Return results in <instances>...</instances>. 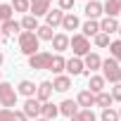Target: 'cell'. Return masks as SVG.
<instances>
[{
    "mask_svg": "<svg viewBox=\"0 0 121 121\" xmlns=\"http://www.w3.org/2000/svg\"><path fill=\"white\" fill-rule=\"evenodd\" d=\"M19 52L26 55V57L40 52V40H38L36 31H22L19 33Z\"/></svg>",
    "mask_w": 121,
    "mask_h": 121,
    "instance_id": "1",
    "label": "cell"
},
{
    "mask_svg": "<svg viewBox=\"0 0 121 121\" xmlns=\"http://www.w3.org/2000/svg\"><path fill=\"white\" fill-rule=\"evenodd\" d=\"M102 78L104 81H109V83H121V67H119V62L116 59H112V57H107V59H102Z\"/></svg>",
    "mask_w": 121,
    "mask_h": 121,
    "instance_id": "2",
    "label": "cell"
},
{
    "mask_svg": "<svg viewBox=\"0 0 121 121\" xmlns=\"http://www.w3.org/2000/svg\"><path fill=\"white\" fill-rule=\"evenodd\" d=\"M0 104H3V109H12L17 104V90L12 83L0 81Z\"/></svg>",
    "mask_w": 121,
    "mask_h": 121,
    "instance_id": "3",
    "label": "cell"
},
{
    "mask_svg": "<svg viewBox=\"0 0 121 121\" xmlns=\"http://www.w3.org/2000/svg\"><path fill=\"white\" fill-rule=\"evenodd\" d=\"M69 48L74 50V57H86V55L90 52V40H88L86 36L76 33V36L69 38Z\"/></svg>",
    "mask_w": 121,
    "mask_h": 121,
    "instance_id": "4",
    "label": "cell"
},
{
    "mask_svg": "<svg viewBox=\"0 0 121 121\" xmlns=\"http://www.w3.org/2000/svg\"><path fill=\"white\" fill-rule=\"evenodd\" d=\"M50 59H52V52H36V55H31L29 57V67L31 69H38V71H43V69H48L50 67Z\"/></svg>",
    "mask_w": 121,
    "mask_h": 121,
    "instance_id": "5",
    "label": "cell"
},
{
    "mask_svg": "<svg viewBox=\"0 0 121 121\" xmlns=\"http://www.w3.org/2000/svg\"><path fill=\"white\" fill-rule=\"evenodd\" d=\"M100 67H102V57H100L97 52H88V55L83 57V74H86V76H93Z\"/></svg>",
    "mask_w": 121,
    "mask_h": 121,
    "instance_id": "6",
    "label": "cell"
},
{
    "mask_svg": "<svg viewBox=\"0 0 121 121\" xmlns=\"http://www.w3.org/2000/svg\"><path fill=\"white\" fill-rule=\"evenodd\" d=\"M29 12L38 19L50 12V0H29Z\"/></svg>",
    "mask_w": 121,
    "mask_h": 121,
    "instance_id": "7",
    "label": "cell"
},
{
    "mask_svg": "<svg viewBox=\"0 0 121 121\" xmlns=\"http://www.w3.org/2000/svg\"><path fill=\"white\" fill-rule=\"evenodd\" d=\"M40 102L36 100V97H26V102H24V107H22V112L26 114V119H38L40 116Z\"/></svg>",
    "mask_w": 121,
    "mask_h": 121,
    "instance_id": "8",
    "label": "cell"
},
{
    "mask_svg": "<svg viewBox=\"0 0 121 121\" xmlns=\"http://www.w3.org/2000/svg\"><path fill=\"white\" fill-rule=\"evenodd\" d=\"M50 97H52V81L38 83V86H36V100L43 104V102H50Z\"/></svg>",
    "mask_w": 121,
    "mask_h": 121,
    "instance_id": "9",
    "label": "cell"
},
{
    "mask_svg": "<svg viewBox=\"0 0 121 121\" xmlns=\"http://www.w3.org/2000/svg\"><path fill=\"white\" fill-rule=\"evenodd\" d=\"M50 43H52L55 55H62L64 50H69V36H67V33H55Z\"/></svg>",
    "mask_w": 121,
    "mask_h": 121,
    "instance_id": "10",
    "label": "cell"
},
{
    "mask_svg": "<svg viewBox=\"0 0 121 121\" xmlns=\"http://www.w3.org/2000/svg\"><path fill=\"white\" fill-rule=\"evenodd\" d=\"M76 104H78V109H90V107H95V95L86 88V90H81V93H78Z\"/></svg>",
    "mask_w": 121,
    "mask_h": 121,
    "instance_id": "11",
    "label": "cell"
},
{
    "mask_svg": "<svg viewBox=\"0 0 121 121\" xmlns=\"http://www.w3.org/2000/svg\"><path fill=\"white\" fill-rule=\"evenodd\" d=\"M64 71H69V76L83 74V59H81V57H69L67 64H64Z\"/></svg>",
    "mask_w": 121,
    "mask_h": 121,
    "instance_id": "12",
    "label": "cell"
},
{
    "mask_svg": "<svg viewBox=\"0 0 121 121\" xmlns=\"http://www.w3.org/2000/svg\"><path fill=\"white\" fill-rule=\"evenodd\" d=\"M57 107H59V114H62V116H69V119L78 114V104H76V100H62Z\"/></svg>",
    "mask_w": 121,
    "mask_h": 121,
    "instance_id": "13",
    "label": "cell"
},
{
    "mask_svg": "<svg viewBox=\"0 0 121 121\" xmlns=\"http://www.w3.org/2000/svg\"><path fill=\"white\" fill-rule=\"evenodd\" d=\"M62 19H64V12L62 10H50L48 14H45V26H50V29H55V26H62Z\"/></svg>",
    "mask_w": 121,
    "mask_h": 121,
    "instance_id": "14",
    "label": "cell"
},
{
    "mask_svg": "<svg viewBox=\"0 0 121 121\" xmlns=\"http://www.w3.org/2000/svg\"><path fill=\"white\" fill-rule=\"evenodd\" d=\"M83 12H86L88 19H95V22L100 19V14H104V12H102V3H97V0H90V3H86V10H83Z\"/></svg>",
    "mask_w": 121,
    "mask_h": 121,
    "instance_id": "15",
    "label": "cell"
},
{
    "mask_svg": "<svg viewBox=\"0 0 121 121\" xmlns=\"http://www.w3.org/2000/svg\"><path fill=\"white\" fill-rule=\"evenodd\" d=\"M69 88H71V76H64V74L55 76V81H52V90H57V93H67Z\"/></svg>",
    "mask_w": 121,
    "mask_h": 121,
    "instance_id": "16",
    "label": "cell"
},
{
    "mask_svg": "<svg viewBox=\"0 0 121 121\" xmlns=\"http://www.w3.org/2000/svg\"><path fill=\"white\" fill-rule=\"evenodd\" d=\"M100 33V22H95V19H88L86 24H81V36H86V38H95Z\"/></svg>",
    "mask_w": 121,
    "mask_h": 121,
    "instance_id": "17",
    "label": "cell"
},
{
    "mask_svg": "<svg viewBox=\"0 0 121 121\" xmlns=\"http://www.w3.org/2000/svg\"><path fill=\"white\" fill-rule=\"evenodd\" d=\"M104 78L102 76H97V74H93V76H88V90L93 93V95H97V93H102L104 90Z\"/></svg>",
    "mask_w": 121,
    "mask_h": 121,
    "instance_id": "18",
    "label": "cell"
},
{
    "mask_svg": "<svg viewBox=\"0 0 121 121\" xmlns=\"http://www.w3.org/2000/svg\"><path fill=\"white\" fill-rule=\"evenodd\" d=\"M102 12L107 14V17H119L121 14V0H107V3L102 5Z\"/></svg>",
    "mask_w": 121,
    "mask_h": 121,
    "instance_id": "19",
    "label": "cell"
},
{
    "mask_svg": "<svg viewBox=\"0 0 121 121\" xmlns=\"http://www.w3.org/2000/svg\"><path fill=\"white\" fill-rule=\"evenodd\" d=\"M64 64H67V59L62 57V55H52V59H50V67H48V71H52L55 76H59L64 71Z\"/></svg>",
    "mask_w": 121,
    "mask_h": 121,
    "instance_id": "20",
    "label": "cell"
},
{
    "mask_svg": "<svg viewBox=\"0 0 121 121\" xmlns=\"http://www.w3.org/2000/svg\"><path fill=\"white\" fill-rule=\"evenodd\" d=\"M0 33L3 36H17V33H22V26H19V22L7 19L5 24H0Z\"/></svg>",
    "mask_w": 121,
    "mask_h": 121,
    "instance_id": "21",
    "label": "cell"
},
{
    "mask_svg": "<svg viewBox=\"0 0 121 121\" xmlns=\"http://www.w3.org/2000/svg\"><path fill=\"white\" fill-rule=\"evenodd\" d=\"M119 31V22L114 19V17H104L102 22H100V33H116Z\"/></svg>",
    "mask_w": 121,
    "mask_h": 121,
    "instance_id": "22",
    "label": "cell"
},
{
    "mask_svg": "<svg viewBox=\"0 0 121 121\" xmlns=\"http://www.w3.org/2000/svg\"><path fill=\"white\" fill-rule=\"evenodd\" d=\"M17 95H24V97H36V86H33V81H19V86H17Z\"/></svg>",
    "mask_w": 121,
    "mask_h": 121,
    "instance_id": "23",
    "label": "cell"
},
{
    "mask_svg": "<svg viewBox=\"0 0 121 121\" xmlns=\"http://www.w3.org/2000/svg\"><path fill=\"white\" fill-rule=\"evenodd\" d=\"M78 26H81L78 17H76L74 12H67V14H64V19H62V29H64V31H76Z\"/></svg>",
    "mask_w": 121,
    "mask_h": 121,
    "instance_id": "24",
    "label": "cell"
},
{
    "mask_svg": "<svg viewBox=\"0 0 121 121\" xmlns=\"http://www.w3.org/2000/svg\"><path fill=\"white\" fill-rule=\"evenodd\" d=\"M57 114H59V107H57L55 102H43V107H40V116H43V119L52 121Z\"/></svg>",
    "mask_w": 121,
    "mask_h": 121,
    "instance_id": "25",
    "label": "cell"
},
{
    "mask_svg": "<svg viewBox=\"0 0 121 121\" xmlns=\"http://www.w3.org/2000/svg\"><path fill=\"white\" fill-rule=\"evenodd\" d=\"M19 26H22V31H36L40 24H38V19L33 14H24V19L19 22Z\"/></svg>",
    "mask_w": 121,
    "mask_h": 121,
    "instance_id": "26",
    "label": "cell"
},
{
    "mask_svg": "<svg viewBox=\"0 0 121 121\" xmlns=\"http://www.w3.org/2000/svg\"><path fill=\"white\" fill-rule=\"evenodd\" d=\"M112 102H114V100H112V95H109L107 90H102V93H97V95H95V104H97V107H102V109L112 107Z\"/></svg>",
    "mask_w": 121,
    "mask_h": 121,
    "instance_id": "27",
    "label": "cell"
},
{
    "mask_svg": "<svg viewBox=\"0 0 121 121\" xmlns=\"http://www.w3.org/2000/svg\"><path fill=\"white\" fill-rule=\"evenodd\" d=\"M71 121H97V116L93 109H78V114L71 116Z\"/></svg>",
    "mask_w": 121,
    "mask_h": 121,
    "instance_id": "28",
    "label": "cell"
},
{
    "mask_svg": "<svg viewBox=\"0 0 121 121\" xmlns=\"http://www.w3.org/2000/svg\"><path fill=\"white\" fill-rule=\"evenodd\" d=\"M109 57L121 64V40H112L109 43Z\"/></svg>",
    "mask_w": 121,
    "mask_h": 121,
    "instance_id": "29",
    "label": "cell"
},
{
    "mask_svg": "<svg viewBox=\"0 0 121 121\" xmlns=\"http://www.w3.org/2000/svg\"><path fill=\"white\" fill-rule=\"evenodd\" d=\"M36 36H38V40H52V36H55V33H52V29H50V26H45V24H43V26H38V29H36Z\"/></svg>",
    "mask_w": 121,
    "mask_h": 121,
    "instance_id": "30",
    "label": "cell"
},
{
    "mask_svg": "<svg viewBox=\"0 0 121 121\" xmlns=\"http://www.w3.org/2000/svg\"><path fill=\"white\" fill-rule=\"evenodd\" d=\"M12 5H7V3H0V24H5L7 19H12Z\"/></svg>",
    "mask_w": 121,
    "mask_h": 121,
    "instance_id": "31",
    "label": "cell"
},
{
    "mask_svg": "<svg viewBox=\"0 0 121 121\" xmlns=\"http://www.w3.org/2000/svg\"><path fill=\"white\" fill-rule=\"evenodd\" d=\"M100 119H102V121H119V112L112 109V107H107V109H102Z\"/></svg>",
    "mask_w": 121,
    "mask_h": 121,
    "instance_id": "32",
    "label": "cell"
},
{
    "mask_svg": "<svg viewBox=\"0 0 121 121\" xmlns=\"http://www.w3.org/2000/svg\"><path fill=\"white\" fill-rule=\"evenodd\" d=\"M14 12H29V0H12Z\"/></svg>",
    "mask_w": 121,
    "mask_h": 121,
    "instance_id": "33",
    "label": "cell"
},
{
    "mask_svg": "<svg viewBox=\"0 0 121 121\" xmlns=\"http://www.w3.org/2000/svg\"><path fill=\"white\" fill-rule=\"evenodd\" d=\"M109 43H112V40H109L107 33H97V36H95V45H97V48H109Z\"/></svg>",
    "mask_w": 121,
    "mask_h": 121,
    "instance_id": "34",
    "label": "cell"
},
{
    "mask_svg": "<svg viewBox=\"0 0 121 121\" xmlns=\"http://www.w3.org/2000/svg\"><path fill=\"white\" fill-rule=\"evenodd\" d=\"M57 3H59V10L67 14V12H71V10H74V3H76V0H57Z\"/></svg>",
    "mask_w": 121,
    "mask_h": 121,
    "instance_id": "35",
    "label": "cell"
},
{
    "mask_svg": "<svg viewBox=\"0 0 121 121\" xmlns=\"http://www.w3.org/2000/svg\"><path fill=\"white\" fill-rule=\"evenodd\" d=\"M112 100H116V102H121V83H114V88H112Z\"/></svg>",
    "mask_w": 121,
    "mask_h": 121,
    "instance_id": "36",
    "label": "cell"
},
{
    "mask_svg": "<svg viewBox=\"0 0 121 121\" xmlns=\"http://www.w3.org/2000/svg\"><path fill=\"white\" fill-rule=\"evenodd\" d=\"M14 109H0V121H12Z\"/></svg>",
    "mask_w": 121,
    "mask_h": 121,
    "instance_id": "37",
    "label": "cell"
},
{
    "mask_svg": "<svg viewBox=\"0 0 121 121\" xmlns=\"http://www.w3.org/2000/svg\"><path fill=\"white\" fill-rule=\"evenodd\" d=\"M12 121H29V119H26V114H24L22 109H19V112L14 109V116H12Z\"/></svg>",
    "mask_w": 121,
    "mask_h": 121,
    "instance_id": "38",
    "label": "cell"
},
{
    "mask_svg": "<svg viewBox=\"0 0 121 121\" xmlns=\"http://www.w3.org/2000/svg\"><path fill=\"white\" fill-rule=\"evenodd\" d=\"M3 62H5V55H3V52H0V67H3Z\"/></svg>",
    "mask_w": 121,
    "mask_h": 121,
    "instance_id": "39",
    "label": "cell"
},
{
    "mask_svg": "<svg viewBox=\"0 0 121 121\" xmlns=\"http://www.w3.org/2000/svg\"><path fill=\"white\" fill-rule=\"evenodd\" d=\"M116 33H119V40H121V24H119V31H116Z\"/></svg>",
    "mask_w": 121,
    "mask_h": 121,
    "instance_id": "40",
    "label": "cell"
},
{
    "mask_svg": "<svg viewBox=\"0 0 121 121\" xmlns=\"http://www.w3.org/2000/svg\"><path fill=\"white\" fill-rule=\"evenodd\" d=\"M33 121H48V119H43V116H38V119H33Z\"/></svg>",
    "mask_w": 121,
    "mask_h": 121,
    "instance_id": "41",
    "label": "cell"
},
{
    "mask_svg": "<svg viewBox=\"0 0 121 121\" xmlns=\"http://www.w3.org/2000/svg\"><path fill=\"white\" fill-rule=\"evenodd\" d=\"M119 121H121V109H119Z\"/></svg>",
    "mask_w": 121,
    "mask_h": 121,
    "instance_id": "42",
    "label": "cell"
},
{
    "mask_svg": "<svg viewBox=\"0 0 121 121\" xmlns=\"http://www.w3.org/2000/svg\"><path fill=\"white\" fill-rule=\"evenodd\" d=\"M0 40H3V33H0Z\"/></svg>",
    "mask_w": 121,
    "mask_h": 121,
    "instance_id": "43",
    "label": "cell"
},
{
    "mask_svg": "<svg viewBox=\"0 0 121 121\" xmlns=\"http://www.w3.org/2000/svg\"><path fill=\"white\" fill-rule=\"evenodd\" d=\"M0 81H3V78H0Z\"/></svg>",
    "mask_w": 121,
    "mask_h": 121,
    "instance_id": "44",
    "label": "cell"
}]
</instances>
